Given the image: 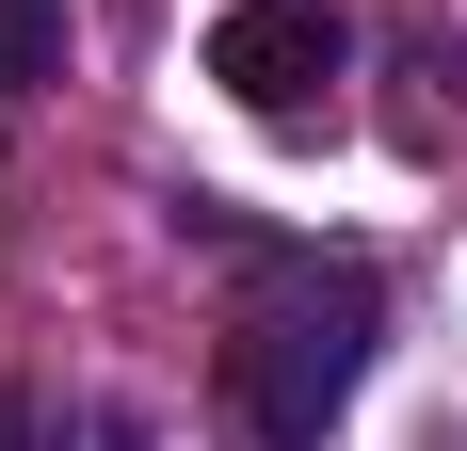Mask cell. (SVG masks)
Listing matches in <instances>:
<instances>
[{"label":"cell","mask_w":467,"mask_h":451,"mask_svg":"<svg viewBox=\"0 0 467 451\" xmlns=\"http://www.w3.org/2000/svg\"><path fill=\"white\" fill-rule=\"evenodd\" d=\"M178 226H193V242H242V307H226V419H242L258 451H323L338 419H355V387H371V355H387V290H371V258L258 242L226 194H193Z\"/></svg>","instance_id":"6da1fadb"},{"label":"cell","mask_w":467,"mask_h":451,"mask_svg":"<svg viewBox=\"0 0 467 451\" xmlns=\"http://www.w3.org/2000/svg\"><path fill=\"white\" fill-rule=\"evenodd\" d=\"M210 81H226L258 130H338L355 16H338V0H226V16H210Z\"/></svg>","instance_id":"7a4b0ae2"},{"label":"cell","mask_w":467,"mask_h":451,"mask_svg":"<svg viewBox=\"0 0 467 451\" xmlns=\"http://www.w3.org/2000/svg\"><path fill=\"white\" fill-rule=\"evenodd\" d=\"M65 48H81V0H0V97L65 81Z\"/></svg>","instance_id":"3957f363"},{"label":"cell","mask_w":467,"mask_h":451,"mask_svg":"<svg viewBox=\"0 0 467 451\" xmlns=\"http://www.w3.org/2000/svg\"><path fill=\"white\" fill-rule=\"evenodd\" d=\"M48 451H145V419H130V404H65V419H48Z\"/></svg>","instance_id":"277c9868"},{"label":"cell","mask_w":467,"mask_h":451,"mask_svg":"<svg viewBox=\"0 0 467 451\" xmlns=\"http://www.w3.org/2000/svg\"><path fill=\"white\" fill-rule=\"evenodd\" d=\"M0 451H48V419H33V387H0Z\"/></svg>","instance_id":"5b68a950"}]
</instances>
